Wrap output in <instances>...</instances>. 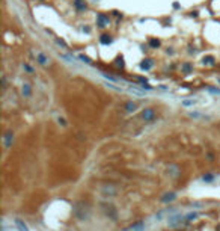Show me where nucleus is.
Returning a JSON list of instances; mask_svg holds the SVG:
<instances>
[{
    "label": "nucleus",
    "instance_id": "obj_23",
    "mask_svg": "<svg viewBox=\"0 0 220 231\" xmlns=\"http://www.w3.org/2000/svg\"><path fill=\"white\" fill-rule=\"evenodd\" d=\"M208 91L211 92V94H220V91H219V89H216V88H210Z\"/></svg>",
    "mask_w": 220,
    "mask_h": 231
},
{
    "label": "nucleus",
    "instance_id": "obj_19",
    "mask_svg": "<svg viewBox=\"0 0 220 231\" xmlns=\"http://www.w3.org/2000/svg\"><path fill=\"white\" fill-rule=\"evenodd\" d=\"M198 217V213L195 212V213H189L187 216H185V221H193V219H196Z\"/></svg>",
    "mask_w": 220,
    "mask_h": 231
},
{
    "label": "nucleus",
    "instance_id": "obj_6",
    "mask_svg": "<svg viewBox=\"0 0 220 231\" xmlns=\"http://www.w3.org/2000/svg\"><path fill=\"white\" fill-rule=\"evenodd\" d=\"M145 228H146L145 222H136L134 225H131L128 228V231H145Z\"/></svg>",
    "mask_w": 220,
    "mask_h": 231
},
{
    "label": "nucleus",
    "instance_id": "obj_24",
    "mask_svg": "<svg viewBox=\"0 0 220 231\" xmlns=\"http://www.w3.org/2000/svg\"><path fill=\"white\" fill-rule=\"evenodd\" d=\"M204 204H201V202H195V204H191V207L193 208H199V207H202Z\"/></svg>",
    "mask_w": 220,
    "mask_h": 231
},
{
    "label": "nucleus",
    "instance_id": "obj_4",
    "mask_svg": "<svg viewBox=\"0 0 220 231\" xmlns=\"http://www.w3.org/2000/svg\"><path fill=\"white\" fill-rule=\"evenodd\" d=\"M175 212H176L175 208H164L158 215H155V219H163L164 216H172V215H175Z\"/></svg>",
    "mask_w": 220,
    "mask_h": 231
},
{
    "label": "nucleus",
    "instance_id": "obj_12",
    "mask_svg": "<svg viewBox=\"0 0 220 231\" xmlns=\"http://www.w3.org/2000/svg\"><path fill=\"white\" fill-rule=\"evenodd\" d=\"M74 5H76V9H78V11H84L86 9V2L84 0H76Z\"/></svg>",
    "mask_w": 220,
    "mask_h": 231
},
{
    "label": "nucleus",
    "instance_id": "obj_22",
    "mask_svg": "<svg viewBox=\"0 0 220 231\" xmlns=\"http://www.w3.org/2000/svg\"><path fill=\"white\" fill-rule=\"evenodd\" d=\"M158 45H160V42L155 41V39H152V41H151V47H158Z\"/></svg>",
    "mask_w": 220,
    "mask_h": 231
},
{
    "label": "nucleus",
    "instance_id": "obj_3",
    "mask_svg": "<svg viewBox=\"0 0 220 231\" xmlns=\"http://www.w3.org/2000/svg\"><path fill=\"white\" fill-rule=\"evenodd\" d=\"M142 118L145 121H152L155 118V112H154V109H151V107H148V109H145L143 112H142Z\"/></svg>",
    "mask_w": 220,
    "mask_h": 231
},
{
    "label": "nucleus",
    "instance_id": "obj_14",
    "mask_svg": "<svg viewBox=\"0 0 220 231\" xmlns=\"http://www.w3.org/2000/svg\"><path fill=\"white\" fill-rule=\"evenodd\" d=\"M104 208H106V213H107L110 217H113V219H115V217H116V212H113L115 208H113L112 206H110V207H109V206H104Z\"/></svg>",
    "mask_w": 220,
    "mask_h": 231
},
{
    "label": "nucleus",
    "instance_id": "obj_25",
    "mask_svg": "<svg viewBox=\"0 0 220 231\" xmlns=\"http://www.w3.org/2000/svg\"><path fill=\"white\" fill-rule=\"evenodd\" d=\"M184 71H185V72H189V71H190V67H189V64H187V67H184Z\"/></svg>",
    "mask_w": 220,
    "mask_h": 231
},
{
    "label": "nucleus",
    "instance_id": "obj_17",
    "mask_svg": "<svg viewBox=\"0 0 220 231\" xmlns=\"http://www.w3.org/2000/svg\"><path fill=\"white\" fill-rule=\"evenodd\" d=\"M204 64H205V65H208V67H211V65H214V57H211V56H206V57H204Z\"/></svg>",
    "mask_w": 220,
    "mask_h": 231
},
{
    "label": "nucleus",
    "instance_id": "obj_16",
    "mask_svg": "<svg viewBox=\"0 0 220 231\" xmlns=\"http://www.w3.org/2000/svg\"><path fill=\"white\" fill-rule=\"evenodd\" d=\"M99 41H101L103 44H110V42H112V38H110L109 35H101V36H99Z\"/></svg>",
    "mask_w": 220,
    "mask_h": 231
},
{
    "label": "nucleus",
    "instance_id": "obj_2",
    "mask_svg": "<svg viewBox=\"0 0 220 231\" xmlns=\"http://www.w3.org/2000/svg\"><path fill=\"white\" fill-rule=\"evenodd\" d=\"M12 142H14V133H12V130H8L5 133V137H3V144H5V148L8 150L12 147Z\"/></svg>",
    "mask_w": 220,
    "mask_h": 231
},
{
    "label": "nucleus",
    "instance_id": "obj_13",
    "mask_svg": "<svg viewBox=\"0 0 220 231\" xmlns=\"http://www.w3.org/2000/svg\"><path fill=\"white\" fill-rule=\"evenodd\" d=\"M36 59H38V62L41 64V65H48V59L45 57L42 53H38V55H36Z\"/></svg>",
    "mask_w": 220,
    "mask_h": 231
},
{
    "label": "nucleus",
    "instance_id": "obj_1",
    "mask_svg": "<svg viewBox=\"0 0 220 231\" xmlns=\"http://www.w3.org/2000/svg\"><path fill=\"white\" fill-rule=\"evenodd\" d=\"M185 219V217L183 216V215H176V216H172V217H169V222H168V225L170 227V228H175V227H178L179 223H181Z\"/></svg>",
    "mask_w": 220,
    "mask_h": 231
},
{
    "label": "nucleus",
    "instance_id": "obj_11",
    "mask_svg": "<svg viewBox=\"0 0 220 231\" xmlns=\"http://www.w3.org/2000/svg\"><path fill=\"white\" fill-rule=\"evenodd\" d=\"M15 225H17V228H18L20 231H29L27 225H26L21 219H15Z\"/></svg>",
    "mask_w": 220,
    "mask_h": 231
},
{
    "label": "nucleus",
    "instance_id": "obj_20",
    "mask_svg": "<svg viewBox=\"0 0 220 231\" xmlns=\"http://www.w3.org/2000/svg\"><path fill=\"white\" fill-rule=\"evenodd\" d=\"M202 180H204V181H206V183H210V181L214 180V175H210V174H208V175H204V177H202Z\"/></svg>",
    "mask_w": 220,
    "mask_h": 231
},
{
    "label": "nucleus",
    "instance_id": "obj_8",
    "mask_svg": "<svg viewBox=\"0 0 220 231\" xmlns=\"http://www.w3.org/2000/svg\"><path fill=\"white\" fill-rule=\"evenodd\" d=\"M21 94H23L26 98L32 95V86H30L29 83H24V85H23V88H21Z\"/></svg>",
    "mask_w": 220,
    "mask_h": 231
},
{
    "label": "nucleus",
    "instance_id": "obj_15",
    "mask_svg": "<svg viewBox=\"0 0 220 231\" xmlns=\"http://www.w3.org/2000/svg\"><path fill=\"white\" fill-rule=\"evenodd\" d=\"M152 67V59H146L142 62V70H151Z\"/></svg>",
    "mask_w": 220,
    "mask_h": 231
},
{
    "label": "nucleus",
    "instance_id": "obj_21",
    "mask_svg": "<svg viewBox=\"0 0 220 231\" xmlns=\"http://www.w3.org/2000/svg\"><path fill=\"white\" fill-rule=\"evenodd\" d=\"M183 104H184V106H191V104H196V101L195 100H184Z\"/></svg>",
    "mask_w": 220,
    "mask_h": 231
},
{
    "label": "nucleus",
    "instance_id": "obj_9",
    "mask_svg": "<svg viewBox=\"0 0 220 231\" xmlns=\"http://www.w3.org/2000/svg\"><path fill=\"white\" fill-rule=\"evenodd\" d=\"M103 195L104 196H113V195H116V189L112 187V186H106L103 189Z\"/></svg>",
    "mask_w": 220,
    "mask_h": 231
},
{
    "label": "nucleus",
    "instance_id": "obj_10",
    "mask_svg": "<svg viewBox=\"0 0 220 231\" xmlns=\"http://www.w3.org/2000/svg\"><path fill=\"white\" fill-rule=\"evenodd\" d=\"M109 23V18L106 17V15H98V18H97V24L99 26V27H104L106 24Z\"/></svg>",
    "mask_w": 220,
    "mask_h": 231
},
{
    "label": "nucleus",
    "instance_id": "obj_5",
    "mask_svg": "<svg viewBox=\"0 0 220 231\" xmlns=\"http://www.w3.org/2000/svg\"><path fill=\"white\" fill-rule=\"evenodd\" d=\"M179 174H181V171H179V168L175 166V165H170V166L168 168V175H170L172 178L179 177Z\"/></svg>",
    "mask_w": 220,
    "mask_h": 231
},
{
    "label": "nucleus",
    "instance_id": "obj_7",
    "mask_svg": "<svg viewBox=\"0 0 220 231\" xmlns=\"http://www.w3.org/2000/svg\"><path fill=\"white\" fill-rule=\"evenodd\" d=\"M176 198V193L175 192H169V193H164L161 196V202H170Z\"/></svg>",
    "mask_w": 220,
    "mask_h": 231
},
{
    "label": "nucleus",
    "instance_id": "obj_18",
    "mask_svg": "<svg viewBox=\"0 0 220 231\" xmlns=\"http://www.w3.org/2000/svg\"><path fill=\"white\" fill-rule=\"evenodd\" d=\"M125 109H127V112H133V110H136V103L128 101V103H127V106H125Z\"/></svg>",
    "mask_w": 220,
    "mask_h": 231
}]
</instances>
